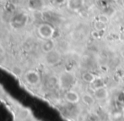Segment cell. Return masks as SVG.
I'll list each match as a JSON object with an SVG mask.
<instances>
[{
  "instance_id": "obj_1",
  "label": "cell",
  "mask_w": 124,
  "mask_h": 121,
  "mask_svg": "<svg viewBox=\"0 0 124 121\" xmlns=\"http://www.w3.org/2000/svg\"><path fill=\"white\" fill-rule=\"evenodd\" d=\"M38 34L44 40L52 39L54 34V29L49 24H41L38 27Z\"/></svg>"
},
{
  "instance_id": "obj_2",
  "label": "cell",
  "mask_w": 124,
  "mask_h": 121,
  "mask_svg": "<svg viewBox=\"0 0 124 121\" xmlns=\"http://www.w3.org/2000/svg\"><path fill=\"white\" fill-rule=\"evenodd\" d=\"M61 59V55L57 51L52 50L51 52L46 53V61L50 65H54L57 64Z\"/></svg>"
},
{
  "instance_id": "obj_3",
  "label": "cell",
  "mask_w": 124,
  "mask_h": 121,
  "mask_svg": "<svg viewBox=\"0 0 124 121\" xmlns=\"http://www.w3.org/2000/svg\"><path fill=\"white\" fill-rule=\"evenodd\" d=\"M64 99L69 103L76 104V103H78V102H79L80 97L77 92L73 91V90H69V91H67V92H66L65 95H64Z\"/></svg>"
},
{
  "instance_id": "obj_4",
  "label": "cell",
  "mask_w": 124,
  "mask_h": 121,
  "mask_svg": "<svg viewBox=\"0 0 124 121\" xmlns=\"http://www.w3.org/2000/svg\"><path fill=\"white\" fill-rule=\"evenodd\" d=\"M68 7L73 11H78L84 7V0H68Z\"/></svg>"
},
{
  "instance_id": "obj_5",
  "label": "cell",
  "mask_w": 124,
  "mask_h": 121,
  "mask_svg": "<svg viewBox=\"0 0 124 121\" xmlns=\"http://www.w3.org/2000/svg\"><path fill=\"white\" fill-rule=\"evenodd\" d=\"M94 95H95V98L97 100H104L108 96V92L106 88H104L103 86H99L96 87L95 92H94Z\"/></svg>"
},
{
  "instance_id": "obj_6",
  "label": "cell",
  "mask_w": 124,
  "mask_h": 121,
  "mask_svg": "<svg viewBox=\"0 0 124 121\" xmlns=\"http://www.w3.org/2000/svg\"><path fill=\"white\" fill-rule=\"evenodd\" d=\"M41 48H42L43 52L47 53L51 51L54 50V43L52 39H46L44 40V43L41 45Z\"/></svg>"
},
{
  "instance_id": "obj_7",
  "label": "cell",
  "mask_w": 124,
  "mask_h": 121,
  "mask_svg": "<svg viewBox=\"0 0 124 121\" xmlns=\"http://www.w3.org/2000/svg\"><path fill=\"white\" fill-rule=\"evenodd\" d=\"M82 101L84 102V103L88 106H92V105L95 103V98L93 97L90 93H85L82 96Z\"/></svg>"
},
{
  "instance_id": "obj_8",
  "label": "cell",
  "mask_w": 124,
  "mask_h": 121,
  "mask_svg": "<svg viewBox=\"0 0 124 121\" xmlns=\"http://www.w3.org/2000/svg\"><path fill=\"white\" fill-rule=\"evenodd\" d=\"M82 78H83V80H85V82H88V83H93V82H95V80H96L95 75L90 72L85 73L82 75Z\"/></svg>"
}]
</instances>
